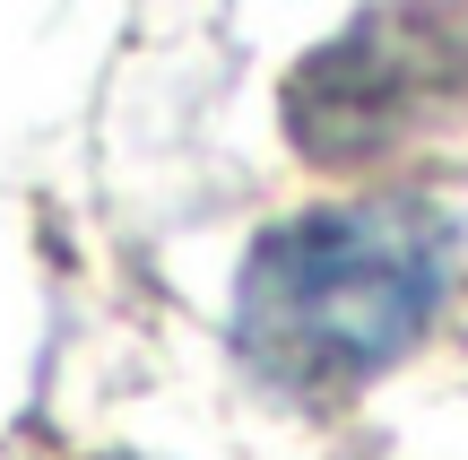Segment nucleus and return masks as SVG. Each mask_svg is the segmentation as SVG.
I'll use <instances>...</instances> for the list:
<instances>
[{
  "instance_id": "f257e3e1",
  "label": "nucleus",
  "mask_w": 468,
  "mask_h": 460,
  "mask_svg": "<svg viewBox=\"0 0 468 460\" xmlns=\"http://www.w3.org/2000/svg\"><path fill=\"white\" fill-rule=\"evenodd\" d=\"M452 235L425 200H338L269 226L234 278V348L295 400L365 391L434 330Z\"/></svg>"
},
{
  "instance_id": "f03ea898",
  "label": "nucleus",
  "mask_w": 468,
  "mask_h": 460,
  "mask_svg": "<svg viewBox=\"0 0 468 460\" xmlns=\"http://www.w3.org/2000/svg\"><path fill=\"white\" fill-rule=\"evenodd\" d=\"M452 87V35L425 17H365L330 52H313L295 79V139L321 166H356V156L390 148L417 131L425 104Z\"/></svg>"
}]
</instances>
